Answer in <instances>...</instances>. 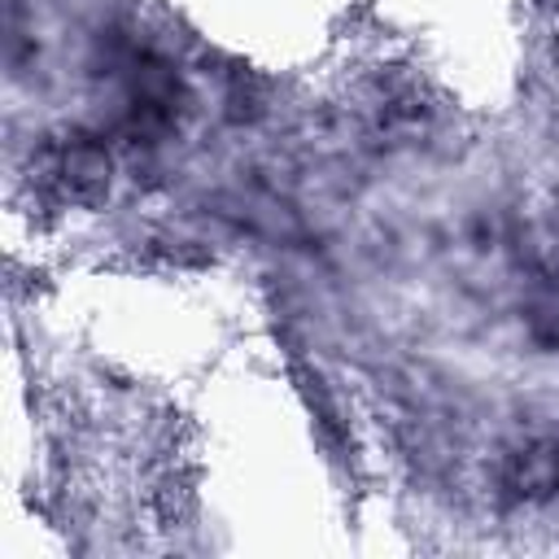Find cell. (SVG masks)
Listing matches in <instances>:
<instances>
[{
    "instance_id": "obj_1",
    "label": "cell",
    "mask_w": 559,
    "mask_h": 559,
    "mask_svg": "<svg viewBox=\"0 0 559 559\" xmlns=\"http://www.w3.org/2000/svg\"><path fill=\"white\" fill-rule=\"evenodd\" d=\"M109 175H114L109 148L96 144L92 135H70L48 157V179L70 201H96V197H105L109 192Z\"/></svg>"
},
{
    "instance_id": "obj_2",
    "label": "cell",
    "mask_w": 559,
    "mask_h": 559,
    "mask_svg": "<svg viewBox=\"0 0 559 559\" xmlns=\"http://www.w3.org/2000/svg\"><path fill=\"white\" fill-rule=\"evenodd\" d=\"M520 480H524V485H537V489L559 493V441H550V445L533 450V454H528V467L520 472Z\"/></svg>"
}]
</instances>
